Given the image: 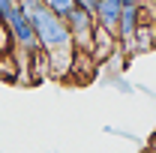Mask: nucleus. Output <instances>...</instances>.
<instances>
[{
  "label": "nucleus",
  "instance_id": "f257e3e1",
  "mask_svg": "<svg viewBox=\"0 0 156 153\" xmlns=\"http://www.w3.org/2000/svg\"><path fill=\"white\" fill-rule=\"evenodd\" d=\"M18 6L27 12V18L33 24V33H36V45L45 54H66V51H75L72 48V39L66 30V21L57 18L45 0H18Z\"/></svg>",
  "mask_w": 156,
  "mask_h": 153
},
{
  "label": "nucleus",
  "instance_id": "f03ea898",
  "mask_svg": "<svg viewBox=\"0 0 156 153\" xmlns=\"http://www.w3.org/2000/svg\"><path fill=\"white\" fill-rule=\"evenodd\" d=\"M66 30H69V39H72V48L75 51H87L90 54V45H93V30H96V18L84 9H72L66 15Z\"/></svg>",
  "mask_w": 156,
  "mask_h": 153
},
{
  "label": "nucleus",
  "instance_id": "7ed1b4c3",
  "mask_svg": "<svg viewBox=\"0 0 156 153\" xmlns=\"http://www.w3.org/2000/svg\"><path fill=\"white\" fill-rule=\"evenodd\" d=\"M6 30H9V36H12V45L18 48V51H36V33H33V24H30V18H27V12L21 9V6H15L12 9V15L6 18Z\"/></svg>",
  "mask_w": 156,
  "mask_h": 153
},
{
  "label": "nucleus",
  "instance_id": "20e7f679",
  "mask_svg": "<svg viewBox=\"0 0 156 153\" xmlns=\"http://www.w3.org/2000/svg\"><path fill=\"white\" fill-rule=\"evenodd\" d=\"M120 12H123V3H120V0H96V6H93V18H96V27L108 30V33H117V21H120Z\"/></svg>",
  "mask_w": 156,
  "mask_h": 153
},
{
  "label": "nucleus",
  "instance_id": "39448f33",
  "mask_svg": "<svg viewBox=\"0 0 156 153\" xmlns=\"http://www.w3.org/2000/svg\"><path fill=\"white\" fill-rule=\"evenodd\" d=\"M117 54V36L114 33H108V30H102V27H96L93 30V45H90V57H93V63H108V60Z\"/></svg>",
  "mask_w": 156,
  "mask_h": 153
},
{
  "label": "nucleus",
  "instance_id": "423d86ee",
  "mask_svg": "<svg viewBox=\"0 0 156 153\" xmlns=\"http://www.w3.org/2000/svg\"><path fill=\"white\" fill-rule=\"evenodd\" d=\"M153 45H156V24L147 18V21H141V27L135 30V36H132V51H129V54H132V57H135V54H144V51H150Z\"/></svg>",
  "mask_w": 156,
  "mask_h": 153
},
{
  "label": "nucleus",
  "instance_id": "0eeeda50",
  "mask_svg": "<svg viewBox=\"0 0 156 153\" xmlns=\"http://www.w3.org/2000/svg\"><path fill=\"white\" fill-rule=\"evenodd\" d=\"M45 6H48L57 18H66V15L75 9V0H45Z\"/></svg>",
  "mask_w": 156,
  "mask_h": 153
},
{
  "label": "nucleus",
  "instance_id": "6e6552de",
  "mask_svg": "<svg viewBox=\"0 0 156 153\" xmlns=\"http://www.w3.org/2000/svg\"><path fill=\"white\" fill-rule=\"evenodd\" d=\"M15 6H18V0H0V24H6V18L12 15Z\"/></svg>",
  "mask_w": 156,
  "mask_h": 153
},
{
  "label": "nucleus",
  "instance_id": "1a4fd4ad",
  "mask_svg": "<svg viewBox=\"0 0 156 153\" xmlns=\"http://www.w3.org/2000/svg\"><path fill=\"white\" fill-rule=\"evenodd\" d=\"M114 84H117V93H123V96H132V93H135V87H132L126 78H114Z\"/></svg>",
  "mask_w": 156,
  "mask_h": 153
},
{
  "label": "nucleus",
  "instance_id": "9d476101",
  "mask_svg": "<svg viewBox=\"0 0 156 153\" xmlns=\"http://www.w3.org/2000/svg\"><path fill=\"white\" fill-rule=\"evenodd\" d=\"M123 6H138V3H144V0H120Z\"/></svg>",
  "mask_w": 156,
  "mask_h": 153
},
{
  "label": "nucleus",
  "instance_id": "9b49d317",
  "mask_svg": "<svg viewBox=\"0 0 156 153\" xmlns=\"http://www.w3.org/2000/svg\"><path fill=\"white\" fill-rule=\"evenodd\" d=\"M57 153H60V150H57Z\"/></svg>",
  "mask_w": 156,
  "mask_h": 153
}]
</instances>
